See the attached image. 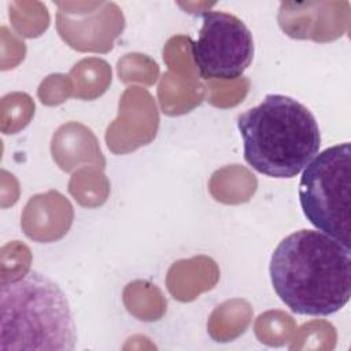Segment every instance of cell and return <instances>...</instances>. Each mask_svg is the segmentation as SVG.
I'll return each mask as SVG.
<instances>
[{
    "instance_id": "1",
    "label": "cell",
    "mask_w": 351,
    "mask_h": 351,
    "mask_svg": "<svg viewBox=\"0 0 351 351\" xmlns=\"http://www.w3.org/2000/svg\"><path fill=\"white\" fill-rule=\"evenodd\" d=\"M269 271L274 292L296 314L330 315L351 296V248L319 230L300 229L282 239Z\"/></svg>"
},
{
    "instance_id": "4",
    "label": "cell",
    "mask_w": 351,
    "mask_h": 351,
    "mask_svg": "<svg viewBox=\"0 0 351 351\" xmlns=\"http://www.w3.org/2000/svg\"><path fill=\"white\" fill-rule=\"evenodd\" d=\"M304 217L317 230L351 248V145H332L304 167L299 182Z\"/></svg>"
},
{
    "instance_id": "5",
    "label": "cell",
    "mask_w": 351,
    "mask_h": 351,
    "mask_svg": "<svg viewBox=\"0 0 351 351\" xmlns=\"http://www.w3.org/2000/svg\"><path fill=\"white\" fill-rule=\"evenodd\" d=\"M192 58L204 80H234L241 77L254 58V38L245 23L233 14L207 11Z\"/></svg>"
},
{
    "instance_id": "2",
    "label": "cell",
    "mask_w": 351,
    "mask_h": 351,
    "mask_svg": "<svg viewBox=\"0 0 351 351\" xmlns=\"http://www.w3.org/2000/svg\"><path fill=\"white\" fill-rule=\"evenodd\" d=\"M244 159L271 178L296 177L319 152L321 133L313 112L296 99L270 93L237 117Z\"/></svg>"
},
{
    "instance_id": "3",
    "label": "cell",
    "mask_w": 351,
    "mask_h": 351,
    "mask_svg": "<svg viewBox=\"0 0 351 351\" xmlns=\"http://www.w3.org/2000/svg\"><path fill=\"white\" fill-rule=\"evenodd\" d=\"M75 324L59 285L37 270L4 281L0 289V351H71Z\"/></svg>"
}]
</instances>
